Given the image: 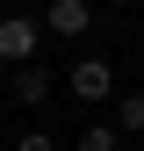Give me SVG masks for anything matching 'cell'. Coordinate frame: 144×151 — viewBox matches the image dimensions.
<instances>
[{"label": "cell", "instance_id": "52a82bcc", "mask_svg": "<svg viewBox=\"0 0 144 151\" xmlns=\"http://www.w3.org/2000/svg\"><path fill=\"white\" fill-rule=\"evenodd\" d=\"M14 151H58V137L50 129H29V137H14Z\"/></svg>", "mask_w": 144, "mask_h": 151}, {"label": "cell", "instance_id": "6da1fadb", "mask_svg": "<svg viewBox=\"0 0 144 151\" xmlns=\"http://www.w3.org/2000/svg\"><path fill=\"white\" fill-rule=\"evenodd\" d=\"M36 36L43 29H36L29 14H7V22H0V58L7 65H36Z\"/></svg>", "mask_w": 144, "mask_h": 151}, {"label": "cell", "instance_id": "5b68a950", "mask_svg": "<svg viewBox=\"0 0 144 151\" xmlns=\"http://www.w3.org/2000/svg\"><path fill=\"white\" fill-rule=\"evenodd\" d=\"M72 151H115V129H108V122H86L79 137H72Z\"/></svg>", "mask_w": 144, "mask_h": 151}, {"label": "cell", "instance_id": "277c9868", "mask_svg": "<svg viewBox=\"0 0 144 151\" xmlns=\"http://www.w3.org/2000/svg\"><path fill=\"white\" fill-rule=\"evenodd\" d=\"M43 93H50V72H43V65H14V101H22V108H36Z\"/></svg>", "mask_w": 144, "mask_h": 151}, {"label": "cell", "instance_id": "3957f363", "mask_svg": "<svg viewBox=\"0 0 144 151\" xmlns=\"http://www.w3.org/2000/svg\"><path fill=\"white\" fill-rule=\"evenodd\" d=\"M72 93H79V101H108V93H115V72L101 58H79L72 65Z\"/></svg>", "mask_w": 144, "mask_h": 151}, {"label": "cell", "instance_id": "ba28073f", "mask_svg": "<svg viewBox=\"0 0 144 151\" xmlns=\"http://www.w3.org/2000/svg\"><path fill=\"white\" fill-rule=\"evenodd\" d=\"M108 7H137V0H108Z\"/></svg>", "mask_w": 144, "mask_h": 151}, {"label": "cell", "instance_id": "8992f818", "mask_svg": "<svg viewBox=\"0 0 144 151\" xmlns=\"http://www.w3.org/2000/svg\"><path fill=\"white\" fill-rule=\"evenodd\" d=\"M115 122L122 129H144V93H122V101H115Z\"/></svg>", "mask_w": 144, "mask_h": 151}, {"label": "cell", "instance_id": "7a4b0ae2", "mask_svg": "<svg viewBox=\"0 0 144 151\" xmlns=\"http://www.w3.org/2000/svg\"><path fill=\"white\" fill-rule=\"evenodd\" d=\"M43 29H58L65 43H72V36H86V29H94V7H86V0H50Z\"/></svg>", "mask_w": 144, "mask_h": 151}]
</instances>
